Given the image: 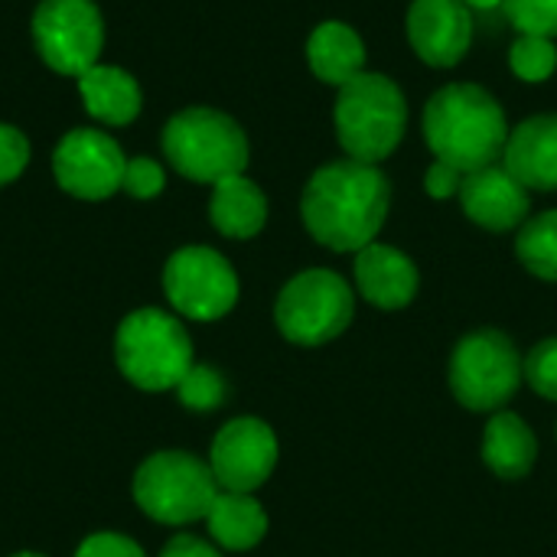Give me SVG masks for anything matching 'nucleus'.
<instances>
[{
  "label": "nucleus",
  "instance_id": "nucleus-6",
  "mask_svg": "<svg viewBox=\"0 0 557 557\" xmlns=\"http://www.w3.org/2000/svg\"><path fill=\"white\" fill-rule=\"evenodd\" d=\"M219 493L209 463L186 450H160L134 473V503L160 525H193L206 519Z\"/></svg>",
  "mask_w": 557,
  "mask_h": 557
},
{
  "label": "nucleus",
  "instance_id": "nucleus-31",
  "mask_svg": "<svg viewBox=\"0 0 557 557\" xmlns=\"http://www.w3.org/2000/svg\"><path fill=\"white\" fill-rule=\"evenodd\" d=\"M160 557H222L209 542L196 539V535H176L163 545Z\"/></svg>",
  "mask_w": 557,
  "mask_h": 557
},
{
  "label": "nucleus",
  "instance_id": "nucleus-29",
  "mask_svg": "<svg viewBox=\"0 0 557 557\" xmlns=\"http://www.w3.org/2000/svg\"><path fill=\"white\" fill-rule=\"evenodd\" d=\"M75 557H147V555H144V548H140L137 542H131V539H124V535H117V532H95V535H88V539L78 545Z\"/></svg>",
  "mask_w": 557,
  "mask_h": 557
},
{
  "label": "nucleus",
  "instance_id": "nucleus-2",
  "mask_svg": "<svg viewBox=\"0 0 557 557\" xmlns=\"http://www.w3.org/2000/svg\"><path fill=\"white\" fill-rule=\"evenodd\" d=\"M424 140L441 163H450L463 176L476 173L506 153V111L480 85H447L424 108Z\"/></svg>",
  "mask_w": 557,
  "mask_h": 557
},
{
  "label": "nucleus",
  "instance_id": "nucleus-7",
  "mask_svg": "<svg viewBox=\"0 0 557 557\" xmlns=\"http://www.w3.org/2000/svg\"><path fill=\"white\" fill-rule=\"evenodd\" d=\"M356 297L343 274L326 268L300 271L284 284L274 304V323L294 346H326L349 330Z\"/></svg>",
  "mask_w": 557,
  "mask_h": 557
},
{
  "label": "nucleus",
  "instance_id": "nucleus-21",
  "mask_svg": "<svg viewBox=\"0 0 557 557\" xmlns=\"http://www.w3.org/2000/svg\"><path fill=\"white\" fill-rule=\"evenodd\" d=\"M209 535L225 552H251L268 535V512L251 493H219L209 516Z\"/></svg>",
  "mask_w": 557,
  "mask_h": 557
},
{
  "label": "nucleus",
  "instance_id": "nucleus-14",
  "mask_svg": "<svg viewBox=\"0 0 557 557\" xmlns=\"http://www.w3.org/2000/svg\"><path fill=\"white\" fill-rule=\"evenodd\" d=\"M460 202L470 222L486 232H512L529 222V189L506 166H483L460 183Z\"/></svg>",
  "mask_w": 557,
  "mask_h": 557
},
{
  "label": "nucleus",
  "instance_id": "nucleus-10",
  "mask_svg": "<svg viewBox=\"0 0 557 557\" xmlns=\"http://www.w3.org/2000/svg\"><path fill=\"white\" fill-rule=\"evenodd\" d=\"M163 294L180 317L212 323L238 304V274L215 248L186 245L166 258Z\"/></svg>",
  "mask_w": 557,
  "mask_h": 557
},
{
  "label": "nucleus",
  "instance_id": "nucleus-1",
  "mask_svg": "<svg viewBox=\"0 0 557 557\" xmlns=\"http://www.w3.org/2000/svg\"><path fill=\"white\" fill-rule=\"evenodd\" d=\"M392 186L375 163L336 160L320 166L300 199L307 232L333 251H362L388 219Z\"/></svg>",
  "mask_w": 557,
  "mask_h": 557
},
{
  "label": "nucleus",
  "instance_id": "nucleus-11",
  "mask_svg": "<svg viewBox=\"0 0 557 557\" xmlns=\"http://www.w3.org/2000/svg\"><path fill=\"white\" fill-rule=\"evenodd\" d=\"M127 157L121 144L101 127H72L52 150V176L62 193L101 202L121 193Z\"/></svg>",
  "mask_w": 557,
  "mask_h": 557
},
{
  "label": "nucleus",
  "instance_id": "nucleus-3",
  "mask_svg": "<svg viewBox=\"0 0 557 557\" xmlns=\"http://www.w3.org/2000/svg\"><path fill=\"white\" fill-rule=\"evenodd\" d=\"M160 147L166 163L193 180L215 186L225 176H238L248 166V137L235 117L215 108H183L176 111L163 134Z\"/></svg>",
  "mask_w": 557,
  "mask_h": 557
},
{
  "label": "nucleus",
  "instance_id": "nucleus-27",
  "mask_svg": "<svg viewBox=\"0 0 557 557\" xmlns=\"http://www.w3.org/2000/svg\"><path fill=\"white\" fill-rule=\"evenodd\" d=\"M29 166V137L16 127L0 121V189L16 183Z\"/></svg>",
  "mask_w": 557,
  "mask_h": 557
},
{
  "label": "nucleus",
  "instance_id": "nucleus-9",
  "mask_svg": "<svg viewBox=\"0 0 557 557\" xmlns=\"http://www.w3.org/2000/svg\"><path fill=\"white\" fill-rule=\"evenodd\" d=\"M29 33L39 59L65 78L85 75L104 49V16L95 0H39Z\"/></svg>",
  "mask_w": 557,
  "mask_h": 557
},
{
  "label": "nucleus",
  "instance_id": "nucleus-15",
  "mask_svg": "<svg viewBox=\"0 0 557 557\" xmlns=\"http://www.w3.org/2000/svg\"><path fill=\"white\" fill-rule=\"evenodd\" d=\"M418 268L414 261L392 245H366L356 251V287L379 310H401L418 297Z\"/></svg>",
  "mask_w": 557,
  "mask_h": 557
},
{
  "label": "nucleus",
  "instance_id": "nucleus-28",
  "mask_svg": "<svg viewBox=\"0 0 557 557\" xmlns=\"http://www.w3.org/2000/svg\"><path fill=\"white\" fill-rule=\"evenodd\" d=\"M166 186V170L153 157H131L124 166V183L121 189L134 199H153Z\"/></svg>",
  "mask_w": 557,
  "mask_h": 557
},
{
  "label": "nucleus",
  "instance_id": "nucleus-25",
  "mask_svg": "<svg viewBox=\"0 0 557 557\" xmlns=\"http://www.w3.org/2000/svg\"><path fill=\"white\" fill-rule=\"evenodd\" d=\"M503 7L522 36H557V0H506Z\"/></svg>",
  "mask_w": 557,
  "mask_h": 557
},
{
  "label": "nucleus",
  "instance_id": "nucleus-19",
  "mask_svg": "<svg viewBox=\"0 0 557 557\" xmlns=\"http://www.w3.org/2000/svg\"><path fill=\"white\" fill-rule=\"evenodd\" d=\"M209 219L225 238H255L268 222V196L245 173L225 176L212 186Z\"/></svg>",
  "mask_w": 557,
  "mask_h": 557
},
{
  "label": "nucleus",
  "instance_id": "nucleus-32",
  "mask_svg": "<svg viewBox=\"0 0 557 557\" xmlns=\"http://www.w3.org/2000/svg\"><path fill=\"white\" fill-rule=\"evenodd\" d=\"M467 7H473V10H496V7H503L506 0H463Z\"/></svg>",
  "mask_w": 557,
  "mask_h": 557
},
{
  "label": "nucleus",
  "instance_id": "nucleus-8",
  "mask_svg": "<svg viewBox=\"0 0 557 557\" xmlns=\"http://www.w3.org/2000/svg\"><path fill=\"white\" fill-rule=\"evenodd\" d=\"M525 379V362L516 343L499 330L463 336L450 356V388L470 411H503Z\"/></svg>",
  "mask_w": 557,
  "mask_h": 557
},
{
  "label": "nucleus",
  "instance_id": "nucleus-5",
  "mask_svg": "<svg viewBox=\"0 0 557 557\" xmlns=\"http://www.w3.org/2000/svg\"><path fill=\"white\" fill-rule=\"evenodd\" d=\"M114 359L121 375L140 392L176 388L196 366L186 326L157 307H140L121 320L114 333Z\"/></svg>",
  "mask_w": 557,
  "mask_h": 557
},
{
  "label": "nucleus",
  "instance_id": "nucleus-17",
  "mask_svg": "<svg viewBox=\"0 0 557 557\" xmlns=\"http://www.w3.org/2000/svg\"><path fill=\"white\" fill-rule=\"evenodd\" d=\"M75 85L91 121L104 127H127L140 117L144 91H140V82L127 69L98 62L85 75H78Z\"/></svg>",
  "mask_w": 557,
  "mask_h": 557
},
{
  "label": "nucleus",
  "instance_id": "nucleus-26",
  "mask_svg": "<svg viewBox=\"0 0 557 557\" xmlns=\"http://www.w3.org/2000/svg\"><path fill=\"white\" fill-rule=\"evenodd\" d=\"M525 382L532 385V392H539L542 398L557 401V336L539 343L529 359H525Z\"/></svg>",
  "mask_w": 557,
  "mask_h": 557
},
{
  "label": "nucleus",
  "instance_id": "nucleus-20",
  "mask_svg": "<svg viewBox=\"0 0 557 557\" xmlns=\"http://www.w3.org/2000/svg\"><path fill=\"white\" fill-rule=\"evenodd\" d=\"M483 460L499 480H522L539 460V441L519 414L496 411L483 431Z\"/></svg>",
  "mask_w": 557,
  "mask_h": 557
},
{
  "label": "nucleus",
  "instance_id": "nucleus-4",
  "mask_svg": "<svg viewBox=\"0 0 557 557\" xmlns=\"http://www.w3.org/2000/svg\"><path fill=\"white\" fill-rule=\"evenodd\" d=\"M336 137L349 160L379 163L395 153L405 137L408 104L401 88L382 72H359L339 88L336 98Z\"/></svg>",
  "mask_w": 557,
  "mask_h": 557
},
{
  "label": "nucleus",
  "instance_id": "nucleus-22",
  "mask_svg": "<svg viewBox=\"0 0 557 557\" xmlns=\"http://www.w3.org/2000/svg\"><path fill=\"white\" fill-rule=\"evenodd\" d=\"M516 255L525 264V271H532L542 281H555L557 284V209H548V212L529 219L519 228Z\"/></svg>",
  "mask_w": 557,
  "mask_h": 557
},
{
  "label": "nucleus",
  "instance_id": "nucleus-18",
  "mask_svg": "<svg viewBox=\"0 0 557 557\" xmlns=\"http://www.w3.org/2000/svg\"><path fill=\"white\" fill-rule=\"evenodd\" d=\"M307 62L320 82L343 88L359 72H366V46L352 26L326 20L307 39Z\"/></svg>",
  "mask_w": 557,
  "mask_h": 557
},
{
  "label": "nucleus",
  "instance_id": "nucleus-24",
  "mask_svg": "<svg viewBox=\"0 0 557 557\" xmlns=\"http://www.w3.org/2000/svg\"><path fill=\"white\" fill-rule=\"evenodd\" d=\"M173 392H176L180 405L189 411H215L225 401L228 385L212 366H193Z\"/></svg>",
  "mask_w": 557,
  "mask_h": 557
},
{
  "label": "nucleus",
  "instance_id": "nucleus-16",
  "mask_svg": "<svg viewBox=\"0 0 557 557\" xmlns=\"http://www.w3.org/2000/svg\"><path fill=\"white\" fill-rule=\"evenodd\" d=\"M503 166L539 193L557 189V114H535L509 131Z\"/></svg>",
  "mask_w": 557,
  "mask_h": 557
},
{
  "label": "nucleus",
  "instance_id": "nucleus-13",
  "mask_svg": "<svg viewBox=\"0 0 557 557\" xmlns=\"http://www.w3.org/2000/svg\"><path fill=\"white\" fill-rule=\"evenodd\" d=\"M408 39L418 59L450 69L473 42V13L463 0H414L408 10Z\"/></svg>",
  "mask_w": 557,
  "mask_h": 557
},
{
  "label": "nucleus",
  "instance_id": "nucleus-23",
  "mask_svg": "<svg viewBox=\"0 0 557 557\" xmlns=\"http://www.w3.org/2000/svg\"><path fill=\"white\" fill-rule=\"evenodd\" d=\"M509 65L522 82H545L557 69L555 39L545 36H519L509 52Z\"/></svg>",
  "mask_w": 557,
  "mask_h": 557
},
{
  "label": "nucleus",
  "instance_id": "nucleus-33",
  "mask_svg": "<svg viewBox=\"0 0 557 557\" xmlns=\"http://www.w3.org/2000/svg\"><path fill=\"white\" fill-rule=\"evenodd\" d=\"M10 557H46V555H36V552H20V555H10Z\"/></svg>",
  "mask_w": 557,
  "mask_h": 557
},
{
  "label": "nucleus",
  "instance_id": "nucleus-12",
  "mask_svg": "<svg viewBox=\"0 0 557 557\" xmlns=\"http://www.w3.org/2000/svg\"><path fill=\"white\" fill-rule=\"evenodd\" d=\"M277 467V437L261 418L228 421L209 450V470L225 493L261 490Z\"/></svg>",
  "mask_w": 557,
  "mask_h": 557
},
{
  "label": "nucleus",
  "instance_id": "nucleus-30",
  "mask_svg": "<svg viewBox=\"0 0 557 557\" xmlns=\"http://www.w3.org/2000/svg\"><path fill=\"white\" fill-rule=\"evenodd\" d=\"M460 183H463V173L454 170L450 163H441V160H434L431 170L424 173V189H428V196H434V199H450V196H457V193H460Z\"/></svg>",
  "mask_w": 557,
  "mask_h": 557
}]
</instances>
